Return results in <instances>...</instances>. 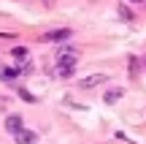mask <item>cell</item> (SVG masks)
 Returning <instances> with one entry per match:
<instances>
[{"label":"cell","mask_w":146,"mask_h":144,"mask_svg":"<svg viewBox=\"0 0 146 144\" xmlns=\"http://www.w3.org/2000/svg\"><path fill=\"white\" fill-rule=\"evenodd\" d=\"M76 57L78 52H60L57 54V76H73V71H76Z\"/></svg>","instance_id":"1"},{"label":"cell","mask_w":146,"mask_h":144,"mask_svg":"<svg viewBox=\"0 0 146 144\" xmlns=\"http://www.w3.org/2000/svg\"><path fill=\"white\" fill-rule=\"evenodd\" d=\"M70 35H73V33L68 30V27H57V30H49V33H43V38H41V41H52V44H60V41H68Z\"/></svg>","instance_id":"2"},{"label":"cell","mask_w":146,"mask_h":144,"mask_svg":"<svg viewBox=\"0 0 146 144\" xmlns=\"http://www.w3.org/2000/svg\"><path fill=\"white\" fill-rule=\"evenodd\" d=\"M103 82H108V76H106V74H92V76H84V79L78 82V87H81V90H92V87L103 84Z\"/></svg>","instance_id":"3"},{"label":"cell","mask_w":146,"mask_h":144,"mask_svg":"<svg viewBox=\"0 0 146 144\" xmlns=\"http://www.w3.org/2000/svg\"><path fill=\"white\" fill-rule=\"evenodd\" d=\"M14 141H16V144H35V141H38V133L22 128V131H16V133H14Z\"/></svg>","instance_id":"4"},{"label":"cell","mask_w":146,"mask_h":144,"mask_svg":"<svg viewBox=\"0 0 146 144\" xmlns=\"http://www.w3.org/2000/svg\"><path fill=\"white\" fill-rule=\"evenodd\" d=\"M5 131H8V133L22 131V114H8V117H5Z\"/></svg>","instance_id":"5"},{"label":"cell","mask_w":146,"mask_h":144,"mask_svg":"<svg viewBox=\"0 0 146 144\" xmlns=\"http://www.w3.org/2000/svg\"><path fill=\"white\" fill-rule=\"evenodd\" d=\"M122 95H125V92H122L119 87H116V90H108V92H106V103H116Z\"/></svg>","instance_id":"6"},{"label":"cell","mask_w":146,"mask_h":144,"mask_svg":"<svg viewBox=\"0 0 146 144\" xmlns=\"http://www.w3.org/2000/svg\"><path fill=\"white\" fill-rule=\"evenodd\" d=\"M116 11H119V16H122V19H125V22H133V19H135V16H133V11L127 8L125 3H119V8H116Z\"/></svg>","instance_id":"7"},{"label":"cell","mask_w":146,"mask_h":144,"mask_svg":"<svg viewBox=\"0 0 146 144\" xmlns=\"http://www.w3.org/2000/svg\"><path fill=\"white\" fill-rule=\"evenodd\" d=\"M16 74H19V68H0V76L3 79H14Z\"/></svg>","instance_id":"8"},{"label":"cell","mask_w":146,"mask_h":144,"mask_svg":"<svg viewBox=\"0 0 146 144\" xmlns=\"http://www.w3.org/2000/svg\"><path fill=\"white\" fill-rule=\"evenodd\" d=\"M11 54H14L16 60H25V57H27V49H25V46H14V49H11Z\"/></svg>","instance_id":"9"},{"label":"cell","mask_w":146,"mask_h":144,"mask_svg":"<svg viewBox=\"0 0 146 144\" xmlns=\"http://www.w3.org/2000/svg\"><path fill=\"white\" fill-rule=\"evenodd\" d=\"M130 3H146V0H130Z\"/></svg>","instance_id":"10"}]
</instances>
